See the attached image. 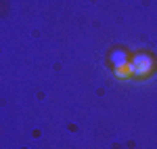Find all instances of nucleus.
I'll return each instance as SVG.
<instances>
[{
  "instance_id": "1",
  "label": "nucleus",
  "mask_w": 157,
  "mask_h": 149,
  "mask_svg": "<svg viewBox=\"0 0 157 149\" xmlns=\"http://www.w3.org/2000/svg\"><path fill=\"white\" fill-rule=\"evenodd\" d=\"M107 65L117 80H132V55L126 46H113L109 50Z\"/></svg>"
},
{
  "instance_id": "2",
  "label": "nucleus",
  "mask_w": 157,
  "mask_h": 149,
  "mask_svg": "<svg viewBox=\"0 0 157 149\" xmlns=\"http://www.w3.org/2000/svg\"><path fill=\"white\" fill-rule=\"evenodd\" d=\"M157 74V57L151 50L132 53V80H149Z\"/></svg>"
}]
</instances>
